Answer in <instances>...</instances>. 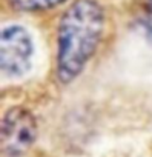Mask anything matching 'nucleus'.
<instances>
[{"instance_id":"obj_1","label":"nucleus","mask_w":152,"mask_h":157,"mask_svg":"<svg viewBox=\"0 0 152 157\" xmlns=\"http://www.w3.org/2000/svg\"><path fill=\"white\" fill-rule=\"evenodd\" d=\"M105 29V11L97 0H75L63 13L57 29V80L69 85L95 54Z\"/></svg>"},{"instance_id":"obj_2","label":"nucleus","mask_w":152,"mask_h":157,"mask_svg":"<svg viewBox=\"0 0 152 157\" xmlns=\"http://www.w3.org/2000/svg\"><path fill=\"white\" fill-rule=\"evenodd\" d=\"M35 116L23 106H14L2 119V152L5 157L23 155L37 140Z\"/></svg>"},{"instance_id":"obj_3","label":"nucleus","mask_w":152,"mask_h":157,"mask_svg":"<svg viewBox=\"0 0 152 157\" xmlns=\"http://www.w3.org/2000/svg\"><path fill=\"white\" fill-rule=\"evenodd\" d=\"M34 43L20 25H9L0 36V66L8 77H22L31 69Z\"/></svg>"},{"instance_id":"obj_4","label":"nucleus","mask_w":152,"mask_h":157,"mask_svg":"<svg viewBox=\"0 0 152 157\" xmlns=\"http://www.w3.org/2000/svg\"><path fill=\"white\" fill-rule=\"evenodd\" d=\"M11 5L23 13H39V11H48L52 10L66 0H9Z\"/></svg>"},{"instance_id":"obj_5","label":"nucleus","mask_w":152,"mask_h":157,"mask_svg":"<svg viewBox=\"0 0 152 157\" xmlns=\"http://www.w3.org/2000/svg\"><path fill=\"white\" fill-rule=\"evenodd\" d=\"M138 20L146 28V31L152 33V0H141L138 5Z\"/></svg>"}]
</instances>
